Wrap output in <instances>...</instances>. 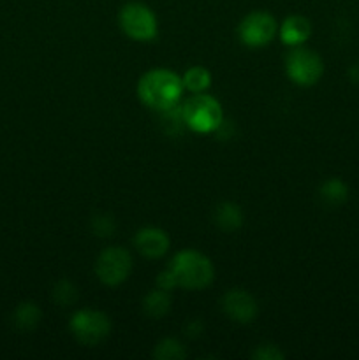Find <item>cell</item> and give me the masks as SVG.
<instances>
[{
  "instance_id": "6da1fadb",
  "label": "cell",
  "mask_w": 359,
  "mask_h": 360,
  "mask_svg": "<svg viewBox=\"0 0 359 360\" xmlns=\"http://www.w3.org/2000/svg\"><path fill=\"white\" fill-rule=\"evenodd\" d=\"M183 88L182 76L169 69H151L137 81V97L146 108L153 111H165L180 104Z\"/></svg>"
},
{
  "instance_id": "7a4b0ae2",
  "label": "cell",
  "mask_w": 359,
  "mask_h": 360,
  "mask_svg": "<svg viewBox=\"0 0 359 360\" xmlns=\"http://www.w3.org/2000/svg\"><path fill=\"white\" fill-rule=\"evenodd\" d=\"M169 269L175 274L178 287L185 290H203L215 280V267L210 257L197 250H182L172 257Z\"/></svg>"
},
{
  "instance_id": "3957f363",
  "label": "cell",
  "mask_w": 359,
  "mask_h": 360,
  "mask_svg": "<svg viewBox=\"0 0 359 360\" xmlns=\"http://www.w3.org/2000/svg\"><path fill=\"white\" fill-rule=\"evenodd\" d=\"M183 122L196 134H213L224 125V109L213 95L201 91L192 94L182 104Z\"/></svg>"
},
{
  "instance_id": "277c9868",
  "label": "cell",
  "mask_w": 359,
  "mask_h": 360,
  "mask_svg": "<svg viewBox=\"0 0 359 360\" xmlns=\"http://www.w3.org/2000/svg\"><path fill=\"white\" fill-rule=\"evenodd\" d=\"M118 25L127 37L137 42H150L158 35L157 14L143 2H127L122 6Z\"/></svg>"
},
{
  "instance_id": "5b68a950",
  "label": "cell",
  "mask_w": 359,
  "mask_h": 360,
  "mask_svg": "<svg viewBox=\"0 0 359 360\" xmlns=\"http://www.w3.org/2000/svg\"><path fill=\"white\" fill-rule=\"evenodd\" d=\"M69 329L73 336L84 347L102 343L111 333V320L101 309L81 308L70 316Z\"/></svg>"
},
{
  "instance_id": "8992f818",
  "label": "cell",
  "mask_w": 359,
  "mask_h": 360,
  "mask_svg": "<svg viewBox=\"0 0 359 360\" xmlns=\"http://www.w3.org/2000/svg\"><path fill=\"white\" fill-rule=\"evenodd\" d=\"M285 72L299 86H313L324 74V62L313 49L294 46L285 56Z\"/></svg>"
},
{
  "instance_id": "52a82bcc",
  "label": "cell",
  "mask_w": 359,
  "mask_h": 360,
  "mask_svg": "<svg viewBox=\"0 0 359 360\" xmlns=\"http://www.w3.org/2000/svg\"><path fill=\"white\" fill-rule=\"evenodd\" d=\"M134 260L129 250L122 246H109L99 253L95 260V274L99 281L108 287H118L132 273Z\"/></svg>"
},
{
  "instance_id": "ba28073f",
  "label": "cell",
  "mask_w": 359,
  "mask_h": 360,
  "mask_svg": "<svg viewBox=\"0 0 359 360\" xmlns=\"http://www.w3.org/2000/svg\"><path fill=\"white\" fill-rule=\"evenodd\" d=\"M278 34V23L266 11H252L238 25V37L248 48H263Z\"/></svg>"
},
{
  "instance_id": "9c48e42d",
  "label": "cell",
  "mask_w": 359,
  "mask_h": 360,
  "mask_svg": "<svg viewBox=\"0 0 359 360\" xmlns=\"http://www.w3.org/2000/svg\"><path fill=\"white\" fill-rule=\"evenodd\" d=\"M222 309L225 315L238 323H250L257 319L259 306L256 297L243 288H231L222 297Z\"/></svg>"
},
{
  "instance_id": "30bf717a",
  "label": "cell",
  "mask_w": 359,
  "mask_h": 360,
  "mask_svg": "<svg viewBox=\"0 0 359 360\" xmlns=\"http://www.w3.org/2000/svg\"><path fill=\"white\" fill-rule=\"evenodd\" d=\"M132 243L144 259H162L171 246L168 232L158 227H143L136 232Z\"/></svg>"
},
{
  "instance_id": "8fae6325",
  "label": "cell",
  "mask_w": 359,
  "mask_h": 360,
  "mask_svg": "<svg viewBox=\"0 0 359 360\" xmlns=\"http://www.w3.org/2000/svg\"><path fill=\"white\" fill-rule=\"evenodd\" d=\"M312 35V23L308 18L301 14H292L287 16L278 27V37L285 46H303Z\"/></svg>"
},
{
  "instance_id": "7c38bea8",
  "label": "cell",
  "mask_w": 359,
  "mask_h": 360,
  "mask_svg": "<svg viewBox=\"0 0 359 360\" xmlns=\"http://www.w3.org/2000/svg\"><path fill=\"white\" fill-rule=\"evenodd\" d=\"M213 220L215 224H217V227L222 229V231L234 232L241 227L245 217H243V211L238 204L222 202L218 204L217 210H215Z\"/></svg>"
},
{
  "instance_id": "4fadbf2b",
  "label": "cell",
  "mask_w": 359,
  "mask_h": 360,
  "mask_svg": "<svg viewBox=\"0 0 359 360\" xmlns=\"http://www.w3.org/2000/svg\"><path fill=\"white\" fill-rule=\"evenodd\" d=\"M171 309V295L168 290L162 288H155V290L148 292L143 299V311L146 313L150 319H162L168 315Z\"/></svg>"
},
{
  "instance_id": "5bb4252c",
  "label": "cell",
  "mask_w": 359,
  "mask_h": 360,
  "mask_svg": "<svg viewBox=\"0 0 359 360\" xmlns=\"http://www.w3.org/2000/svg\"><path fill=\"white\" fill-rule=\"evenodd\" d=\"M182 83L190 94H201L211 86V72L203 65H192L182 76Z\"/></svg>"
},
{
  "instance_id": "9a60e30c",
  "label": "cell",
  "mask_w": 359,
  "mask_h": 360,
  "mask_svg": "<svg viewBox=\"0 0 359 360\" xmlns=\"http://www.w3.org/2000/svg\"><path fill=\"white\" fill-rule=\"evenodd\" d=\"M320 197L329 206H340L348 199V186L347 183L341 181L340 178H329L320 185Z\"/></svg>"
},
{
  "instance_id": "2e32d148",
  "label": "cell",
  "mask_w": 359,
  "mask_h": 360,
  "mask_svg": "<svg viewBox=\"0 0 359 360\" xmlns=\"http://www.w3.org/2000/svg\"><path fill=\"white\" fill-rule=\"evenodd\" d=\"M153 357L157 360H185L187 348L176 338H164L155 345Z\"/></svg>"
},
{
  "instance_id": "e0dca14e",
  "label": "cell",
  "mask_w": 359,
  "mask_h": 360,
  "mask_svg": "<svg viewBox=\"0 0 359 360\" xmlns=\"http://www.w3.org/2000/svg\"><path fill=\"white\" fill-rule=\"evenodd\" d=\"M41 322V309L34 302H21L14 311V323L21 330H34Z\"/></svg>"
},
{
  "instance_id": "ac0fdd59",
  "label": "cell",
  "mask_w": 359,
  "mask_h": 360,
  "mask_svg": "<svg viewBox=\"0 0 359 360\" xmlns=\"http://www.w3.org/2000/svg\"><path fill=\"white\" fill-rule=\"evenodd\" d=\"M77 288L73 281L62 280L55 285L53 290V299L58 302L60 306H73L77 301Z\"/></svg>"
},
{
  "instance_id": "d6986e66",
  "label": "cell",
  "mask_w": 359,
  "mask_h": 360,
  "mask_svg": "<svg viewBox=\"0 0 359 360\" xmlns=\"http://www.w3.org/2000/svg\"><path fill=\"white\" fill-rule=\"evenodd\" d=\"M253 360H284L285 354L280 350V347L273 343H264L259 345L256 348V352L252 354Z\"/></svg>"
},
{
  "instance_id": "ffe728a7",
  "label": "cell",
  "mask_w": 359,
  "mask_h": 360,
  "mask_svg": "<svg viewBox=\"0 0 359 360\" xmlns=\"http://www.w3.org/2000/svg\"><path fill=\"white\" fill-rule=\"evenodd\" d=\"M94 231L95 234L106 238V236H111L115 232V221L109 217H95L94 218Z\"/></svg>"
},
{
  "instance_id": "44dd1931",
  "label": "cell",
  "mask_w": 359,
  "mask_h": 360,
  "mask_svg": "<svg viewBox=\"0 0 359 360\" xmlns=\"http://www.w3.org/2000/svg\"><path fill=\"white\" fill-rule=\"evenodd\" d=\"M176 287H178V283H176L175 274L171 273V269H169V267L165 271H162V273H158L157 288H162V290L171 292L172 288H176Z\"/></svg>"
},
{
  "instance_id": "7402d4cb",
  "label": "cell",
  "mask_w": 359,
  "mask_h": 360,
  "mask_svg": "<svg viewBox=\"0 0 359 360\" xmlns=\"http://www.w3.org/2000/svg\"><path fill=\"white\" fill-rule=\"evenodd\" d=\"M203 333V322L201 320H190L185 327V334L189 338H197Z\"/></svg>"
},
{
  "instance_id": "603a6c76",
  "label": "cell",
  "mask_w": 359,
  "mask_h": 360,
  "mask_svg": "<svg viewBox=\"0 0 359 360\" xmlns=\"http://www.w3.org/2000/svg\"><path fill=\"white\" fill-rule=\"evenodd\" d=\"M348 77H351L352 83H358L359 84V62L354 63V65L348 69Z\"/></svg>"
}]
</instances>
